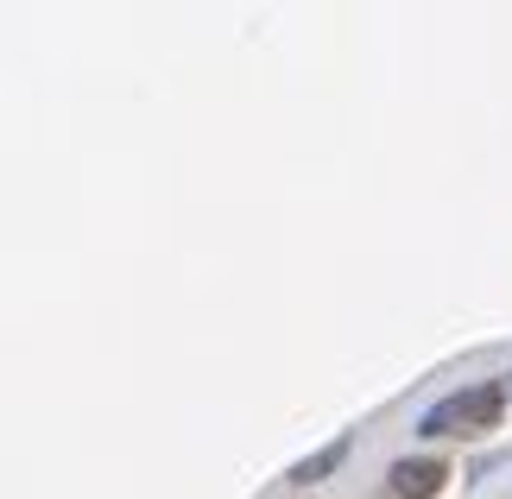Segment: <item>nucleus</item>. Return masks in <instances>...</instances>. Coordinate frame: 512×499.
<instances>
[{
    "mask_svg": "<svg viewBox=\"0 0 512 499\" xmlns=\"http://www.w3.org/2000/svg\"><path fill=\"white\" fill-rule=\"evenodd\" d=\"M500 411H506V386H500V379H481V386L449 392L443 405H430L418 430L424 436H481V430L500 424Z\"/></svg>",
    "mask_w": 512,
    "mask_h": 499,
    "instance_id": "1",
    "label": "nucleus"
},
{
    "mask_svg": "<svg viewBox=\"0 0 512 499\" xmlns=\"http://www.w3.org/2000/svg\"><path fill=\"white\" fill-rule=\"evenodd\" d=\"M449 481V468L437 455H405V462H392V499H437Z\"/></svg>",
    "mask_w": 512,
    "mask_h": 499,
    "instance_id": "2",
    "label": "nucleus"
},
{
    "mask_svg": "<svg viewBox=\"0 0 512 499\" xmlns=\"http://www.w3.org/2000/svg\"><path fill=\"white\" fill-rule=\"evenodd\" d=\"M348 455H354V436H329L323 449H310L304 462L285 474V481H291V487H317V481H329V474H336V468L348 462Z\"/></svg>",
    "mask_w": 512,
    "mask_h": 499,
    "instance_id": "3",
    "label": "nucleus"
}]
</instances>
